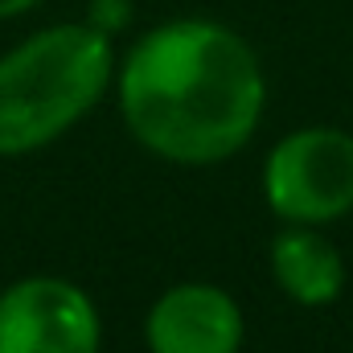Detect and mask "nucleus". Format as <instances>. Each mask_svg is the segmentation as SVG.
I'll return each mask as SVG.
<instances>
[{"instance_id": "1", "label": "nucleus", "mask_w": 353, "mask_h": 353, "mask_svg": "<svg viewBox=\"0 0 353 353\" xmlns=\"http://www.w3.org/2000/svg\"><path fill=\"white\" fill-rule=\"evenodd\" d=\"M115 94L140 148L173 165H218L255 136L267 83L247 37L205 17H181L123 54Z\"/></svg>"}, {"instance_id": "2", "label": "nucleus", "mask_w": 353, "mask_h": 353, "mask_svg": "<svg viewBox=\"0 0 353 353\" xmlns=\"http://www.w3.org/2000/svg\"><path fill=\"white\" fill-rule=\"evenodd\" d=\"M115 83V50L87 21L29 33L0 54V157H29L87 119Z\"/></svg>"}, {"instance_id": "3", "label": "nucleus", "mask_w": 353, "mask_h": 353, "mask_svg": "<svg viewBox=\"0 0 353 353\" xmlns=\"http://www.w3.org/2000/svg\"><path fill=\"white\" fill-rule=\"evenodd\" d=\"M267 205L292 226H329L353 210V136L341 128H300L263 165Z\"/></svg>"}, {"instance_id": "4", "label": "nucleus", "mask_w": 353, "mask_h": 353, "mask_svg": "<svg viewBox=\"0 0 353 353\" xmlns=\"http://www.w3.org/2000/svg\"><path fill=\"white\" fill-rule=\"evenodd\" d=\"M103 321L62 275H25L0 292V353H99Z\"/></svg>"}, {"instance_id": "5", "label": "nucleus", "mask_w": 353, "mask_h": 353, "mask_svg": "<svg viewBox=\"0 0 353 353\" xmlns=\"http://www.w3.org/2000/svg\"><path fill=\"white\" fill-rule=\"evenodd\" d=\"M243 333V308L218 283H176L144 321L148 353H239Z\"/></svg>"}, {"instance_id": "6", "label": "nucleus", "mask_w": 353, "mask_h": 353, "mask_svg": "<svg viewBox=\"0 0 353 353\" xmlns=\"http://www.w3.org/2000/svg\"><path fill=\"white\" fill-rule=\"evenodd\" d=\"M271 275L296 304L325 308L345 288V259L316 226H292L271 243Z\"/></svg>"}, {"instance_id": "7", "label": "nucleus", "mask_w": 353, "mask_h": 353, "mask_svg": "<svg viewBox=\"0 0 353 353\" xmlns=\"http://www.w3.org/2000/svg\"><path fill=\"white\" fill-rule=\"evenodd\" d=\"M132 21V0H90L87 25H94L103 37H115Z\"/></svg>"}, {"instance_id": "8", "label": "nucleus", "mask_w": 353, "mask_h": 353, "mask_svg": "<svg viewBox=\"0 0 353 353\" xmlns=\"http://www.w3.org/2000/svg\"><path fill=\"white\" fill-rule=\"evenodd\" d=\"M41 0H0V21H12V17H21V12H29V8H37Z\"/></svg>"}]
</instances>
